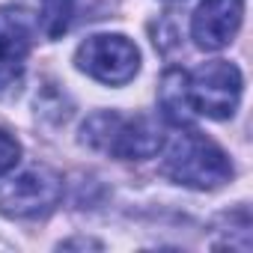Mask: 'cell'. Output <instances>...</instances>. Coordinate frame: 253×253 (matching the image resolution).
<instances>
[{
    "label": "cell",
    "instance_id": "obj_8",
    "mask_svg": "<svg viewBox=\"0 0 253 253\" xmlns=\"http://www.w3.org/2000/svg\"><path fill=\"white\" fill-rule=\"evenodd\" d=\"M158 104H161V113L170 125H191L197 119L194 113V104H191V92H188V72L182 69H170L164 78H161V86H158Z\"/></svg>",
    "mask_w": 253,
    "mask_h": 253
},
{
    "label": "cell",
    "instance_id": "obj_2",
    "mask_svg": "<svg viewBox=\"0 0 253 253\" xmlns=\"http://www.w3.org/2000/svg\"><path fill=\"white\" fill-rule=\"evenodd\" d=\"M161 173L179 185L206 191L229 182L232 164L214 140H209L200 131H185V134H176V140L167 146Z\"/></svg>",
    "mask_w": 253,
    "mask_h": 253
},
{
    "label": "cell",
    "instance_id": "obj_10",
    "mask_svg": "<svg viewBox=\"0 0 253 253\" xmlns=\"http://www.w3.org/2000/svg\"><path fill=\"white\" fill-rule=\"evenodd\" d=\"M18 158H21V146H18V140H15L9 131L0 128V176H6V173L18 164Z\"/></svg>",
    "mask_w": 253,
    "mask_h": 253
},
{
    "label": "cell",
    "instance_id": "obj_4",
    "mask_svg": "<svg viewBox=\"0 0 253 253\" xmlns=\"http://www.w3.org/2000/svg\"><path fill=\"white\" fill-rule=\"evenodd\" d=\"M188 92L197 116L229 119L241 98V72L226 60H211L188 75Z\"/></svg>",
    "mask_w": 253,
    "mask_h": 253
},
{
    "label": "cell",
    "instance_id": "obj_3",
    "mask_svg": "<svg viewBox=\"0 0 253 253\" xmlns=\"http://www.w3.org/2000/svg\"><path fill=\"white\" fill-rule=\"evenodd\" d=\"M75 63L89 78L110 84V86H119V84H128L137 75L140 51L131 39H125L119 33H95L86 42H81Z\"/></svg>",
    "mask_w": 253,
    "mask_h": 253
},
{
    "label": "cell",
    "instance_id": "obj_7",
    "mask_svg": "<svg viewBox=\"0 0 253 253\" xmlns=\"http://www.w3.org/2000/svg\"><path fill=\"white\" fill-rule=\"evenodd\" d=\"M244 0H203L191 18V36L203 51L226 48L241 27Z\"/></svg>",
    "mask_w": 253,
    "mask_h": 253
},
{
    "label": "cell",
    "instance_id": "obj_1",
    "mask_svg": "<svg viewBox=\"0 0 253 253\" xmlns=\"http://www.w3.org/2000/svg\"><path fill=\"white\" fill-rule=\"evenodd\" d=\"M81 140L95 149V152H107L113 158H125V161H143L161 152L164 146V131L152 116H134L125 119L119 113H92L84 128H81Z\"/></svg>",
    "mask_w": 253,
    "mask_h": 253
},
{
    "label": "cell",
    "instance_id": "obj_9",
    "mask_svg": "<svg viewBox=\"0 0 253 253\" xmlns=\"http://www.w3.org/2000/svg\"><path fill=\"white\" fill-rule=\"evenodd\" d=\"M75 12V0H42V30L48 39H60Z\"/></svg>",
    "mask_w": 253,
    "mask_h": 253
},
{
    "label": "cell",
    "instance_id": "obj_5",
    "mask_svg": "<svg viewBox=\"0 0 253 253\" xmlns=\"http://www.w3.org/2000/svg\"><path fill=\"white\" fill-rule=\"evenodd\" d=\"M63 200V179L48 167H33L0 188V211L9 217H39Z\"/></svg>",
    "mask_w": 253,
    "mask_h": 253
},
{
    "label": "cell",
    "instance_id": "obj_6",
    "mask_svg": "<svg viewBox=\"0 0 253 253\" xmlns=\"http://www.w3.org/2000/svg\"><path fill=\"white\" fill-rule=\"evenodd\" d=\"M36 18L24 6L0 9V92L12 89L21 81L24 60L33 48Z\"/></svg>",
    "mask_w": 253,
    "mask_h": 253
}]
</instances>
